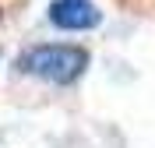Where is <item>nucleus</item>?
<instances>
[{
  "label": "nucleus",
  "instance_id": "obj_2",
  "mask_svg": "<svg viewBox=\"0 0 155 148\" xmlns=\"http://www.w3.org/2000/svg\"><path fill=\"white\" fill-rule=\"evenodd\" d=\"M49 21L64 32H88L102 21V11L92 0H53L49 4Z\"/></svg>",
  "mask_w": 155,
  "mask_h": 148
},
{
  "label": "nucleus",
  "instance_id": "obj_1",
  "mask_svg": "<svg viewBox=\"0 0 155 148\" xmlns=\"http://www.w3.org/2000/svg\"><path fill=\"white\" fill-rule=\"evenodd\" d=\"M18 67L49 85H74L88 67V49L74 42H39L18 57Z\"/></svg>",
  "mask_w": 155,
  "mask_h": 148
}]
</instances>
